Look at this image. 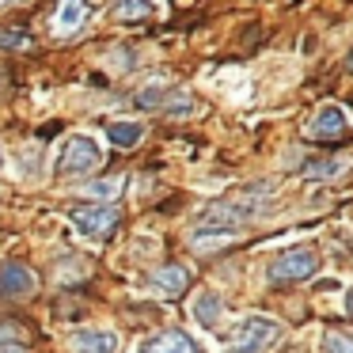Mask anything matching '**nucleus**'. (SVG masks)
Instances as JSON below:
<instances>
[{
  "label": "nucleus",
  "instance_id": "1",
  "mask_svg": "<svg viewBox=\"0 0 353 353\" xmlns=\"http://www.w3.org/2000/svg\"><path fill=\"white\" fill-rule=\"evenodd\" d=\"M277 334H281V327H277L274 319H266V315H251V319H243L236 330H232L224 353H266Z\"/></svg>",
  "mask_w": 353,
  "mask_h": 353
},
{
  "label": "nucleus",
  "instance_id": "2",
  "mask_svg": "<svg viewBox=\"0 0 353 353\" xmlns=\"http://www.w3.org/2000/svg\"><path fill=\"white\" fill-rule=\"evenodd\" d=\"M254 209H259V201L247 198V194L243 198H228L221 205H209L201 213V232H236L254 216Z\"/></svg>",
  "mask_w": 353,
  "mask_h": 353
},
{
  "label": "nucleus",
  "instance_id": "3",
  "mask_svg": "<svg viewBox=\"0 0 353 353\" xmlns=\"http://www.w3.org/2000/svg\"><path fill=\"white\" fill-rule=\"evenodd\" d=\"M99 145L92 137H69L57 156V175L61 179H80V175H92L99 168Z\"/></svg>",
  "mask_w": 353,
  "mask_h": 353
},
{
  "label": "nucleus",
  "instance_id": "4",
  "mask_svg": "<svg viewBox=\"0 0 353 353\" xmlns=\"http://www.w3.org/2000/svg\"><path fill=\"white\" fill-rule=\"evenodd\" d=\"M72 224H77L84 236H92V239H107L110 232L118 228V221H122V213H118L110 201H92V205H77L72 209Z\"/></svg>",
  "mask_w": 353,
  "mask_h": 353
},
{
  "label": "nucleus",
  "instance_id": "5",
  "mask_svg": "<svg viewBox=\"0 0 353 353\" xmlns=\"http://www.w3.org/2000/svg\"><path fill=\"white\" fill-rule=\"evenodd\" d=\"M315 270H319V254L307 251V247H292V251L281 254V259H274V266H270V281L274 285L307 281V277H315Z\"/></svg>",
  "mask_w": 353,
  "mask_h": 353
},
{
  "label": "nucleus",
  "instance_id": "6",
  "mask_svg": "<svg viewBox=\"0 0 353 353\" xmlns=\"http://www.w3.org/2000/svg\"><path fill=\"white\" fill-rule=\"evenodd\" d=\"M304 137H307V141H319V145H338V141H345V137H350L345 110H342V107H323V110H315V118L304 125Z\"/></svg>",
  "mask_w": 353,
  "mask_h": 353
},
{
  "label": "nucleus",
  "instance_id": "7",
  "mask_svg": "<svg viewBox=\"0 0 353 353\" xmlns=\"http://www.w3.org/2000/svg\"><path fill=\"white\" fill-rule=\"evenodd\" d=\"M39 292V277L23 262H4L0 266V296L4 300H31Z\"/></svg>",
  "mask_w": 353,
  "mask_h": 353
},
{
  "label": "nucleus",
  "instance_id": "8",
  "mask_svg": "<svg viewBox=\"0 0 353 353\" xmlns=\"http://www.w3.org/2000/svg\"><path fill=\"white\" fill-rule=\"evenodd\" d=\"M92 19V4L88 0H61L54 12V31L57 34H72L77 27H84Z\"/></svg>",
  "mask_w": 353,
  "mask_h": 353
},
{
  "label": "nucleus",
  "instance_id": "9",
  "mask_svg": "<svg viewBox=\"0 0 353 353\" xmlns=\"http://www.w3.org/2000/svg\"><path fill=\"white\" fill-rule=\"evenodd\" d=\"M141 353H201V345L190 334H183V330H163V334L148 338L141 345Z\"/></svg>",
  "mask_w": 353,
  "mask_h": 353
},
{
  "label": "nucleus",
  "instance_id": "10",
  "mask_svg": "<svg viewBox=\"0 0 353 353\" xmlns=\"http://www.w3.org/2000/svg\"><path fill=\"white\" fill-rule=\"evenodd\" d=\"M152 285H156V292H160V296L175 300V296H183V292H186V285H190V274H186V266H179V262H168V266L156 270Z\"/></svg>",
  "mask_w": 353,
  "mask_h": 353
},
{
  "label": "nucleus",
  "instance_id": "11",
  "mask_svg": "<svg viewBox=\"0 0 353 353\" xmlns=\"http://www.w3.org/2000/svg\"><path fill=\"white\" fill-rule=\"evenodd\" d=\"M77 350L80 353H114L118 338L110 330H84V334H77Z\"/></svg>",
  "mask_w": 353,
  "mask_h": 353
},
{
  "label": "nucleus",
  "instance_id": "12",
  "mask_svg": "<svg viewBox=\"0 0 353 353\" xmlns=\"http://www.w3.org/2000/svg\"><path fill=\"white\" fill-rule=\"evenodd\" d=\"M148 16H152V4H148V0H118L114 4L118 23H145Z\"/></svg>",
  "mask_w": 353,
  "mask_h": 353
},
{
  "label": "nucleus",
  "instance_id": "13",
  "mask_svg": "<svg viewBox=\"0 0 353 353\" xmlns=\"http://www.w3.org/2000/svg\"><path fill=\"white\" fill-rule=\"evenodd\" d=\"M107 137L114 141L118 148H133L141 137H145V130H141L137 122H114V125H107Z\"/></svg>",
  "mask_w": 353,
  "mask_h": 353
},
{
  "label": "nucleus",
  "instance_id": "14",
  "mask_svg": "<svg viewBox=\"0 0 353 353\" xmlns=\"http://www.w3.org/2000/svg\"><path fill=\"white\" fill-rule=\"evenodd\" d=\"M34 39L27 27H0V50H31Z\"/></svg>",
  "mask_w": 353,
  "mask_h": 353
},
{
  "label": "nucleus",
  "instance_id": "15",
  "mask_svg": "<svg viewBox=\"0 0 353 353\" xmlns=\"http://www.w3.org/2000/svg\"><path fill=\"white\" fill-rule=\"evenodd\" d=\"M194 315H198V323H205V327H216V315H221V296H216V292H201Z\"/></svg>",
  "mask_w": 353,
  "mask_h": 353
},
{
  "label": "nucleus",
  "instance_id": "16",
  "mask_svg": "<svg viewBox=\"0 0 353 353\" xmlns=\"http://www.w3.org/2000/svg\"><path fill=\"white\" fill-rule=\"evenodd\" d=\"M345 168H350L345 160H323V163H307L304 175L307 179H330V175H342Z\"/></svg>",
  "mask_w": 353,
  "mask_h": 353
},
{
  "label": "nucleus",
  "instance_id": "17",
  "mask_svg": "<svg viewBox=\"0 0 353 353\" xmlns=\"http://www.w3.org/2000/svg\"><path fill=\"white\" fill-rule=\"evenodd\" d=\"M88 194H92L95 201L118 198V194H122V179H103V183H92V186H88Z\"/></svg>",
  "mask_w": 353,
  "mask_h": 353
},
{
  "label": "nucleus",
  "instance_id": "18",
  "mask_svg": "<svg viewBox=\"0 0 353 353\" xmlns=\"http://www.w3.org/2000/svg\"><path fill=\"white\" fill-rule=\"evenodd\" d=\"M19 338L27 342V327H23V323H16V319H4V323H0V345H16Z\"/></svg>",
  "mask_w": 353,
  "mask_h": 353
},
{
  "label": "nucleus",
  "instance_id": "19",
  "mask_svg": "<svg viewBox=\"0 0 353 353\" xmlns=\"http://www.w3.org/2000/svg\"><path fill=\"white\" fill-rule=\"evenodd\" d=\"M327 353H353V338L350 334H330L327 338Z\"/></svg>",
  "mask_w": 353,
  "mask_h": 353
},
{
  "label": "nucleus",
  "instance_id": "20",
  "mask_svg": "<svg viewBox=\"0 0 353 353\" xmlns=\"http://www.w3.org/2000/svg\"><path fill=\"white\" fill-rule=\"evenodd\" d=\"M0 353H27L23 345H0Z\"/></svg>",
  "mask_w": 353,
  "mask_h": 353
},
{
  "label": "nucleus",
  "instance_id": "21",
  "mask_svg": "<svg viewBox=\"0 0 353 353\" xmlns=\"http://www.w3.org/2000/svg\"><path fill=\"white\" fill-rule=\"evenodd\" d=\"M345 312L353 315V289H350V296H345Z\"/></svg>",
  "mask_w": 353,
  "mask_h": 353
},
{
  "label": "nucleus",
  "instance_id": "22",
  "mask_svg": "<svg viewBox=\"0 0 353 353\" xmlns=\"http://www.w3.org/2000/svg\"><path fill=\"white\" fill-rule=\"evenodd\" d=\"M345 69L353 72V50H350V54H345Z\"/></svg>",
  "mask_w": 353,
  "mask_h": 353
},
{
  "label": "nucleus",
  "instance_id": "23",
  "mask_svg": "<svg viewBox=\"0 0 353 353\" xmlns=\"http://www.w3.org/2000/svg\"><path fill=\"white\" fill-rule=\"evenodd\" d=\"M0 4H19V0H0Z\"/></svg>",
  "mask_w": 353,
  "mask_h": 353
}]
</instances>
